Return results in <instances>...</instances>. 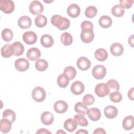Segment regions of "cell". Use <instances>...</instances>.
<instances>
[{"instance_id":"20","label":"cell","mask_w":134,"mask_h":134,"mask_svg":"<svg viewBox=\"0 0 134 134\" xmlns=\"http://www.w3.org/2000/svg\"><path fill=\"white\" fill-rule=\"evenodd\" d=\"M122 126L126 130L132 129L134 126V118L133 116L129 115L124 118L122 120Z\"/></svg>"},{"instance_id":"11","label":"cell","mask_w":134,"mask_h":134,"mask_svg":"<svg viewBox=\"0 0 134 134\" xmlns=\"http://www.w3.org/2000/svg\"><path fill=\"white\" fill-rule=\"evenodd\" d=\"M76 64L78 68L82 71L88 70L91 65V63L89 59L84 57H80L76 62Z\"/></svg>"},{"instance_id":"27","label":"cell","mask_w":134,"mask_h":134,"mask_svg":"<svg viewBox=\"0 0 134 134\" xmlns=\"http://www.w3.org/2000/svg\"><path fill=\"white\" fill-rule=\"evenodd\" d=\"M98 23L102 28H108L112 25L113 21L110 17L107 15H103L99 18Z\"/></svg>"},{"instance_id":"32","label":"cell","mask_w":134,"mask_h":134,"mask_svg":"<svg viewBox=\"0 0 134 134\" xmlns=\"http://www.w3.org/2000/svg\"><path fill=\"white\" fill-rule=\"evenodd\" d=\"M35 24L39 28L43 27L47 24V18L44 15H39L35 19Z\"/></svg>"},{"instance_id":"30","label":"cell","mask_w":134,"mask_h":134,"mask_svg":"<svg viewBox=\"0 0 134 134\" xmlns=\"http://www.w3.org/2000/svg\"><path fill=\"white\" fill-rule=\"evenodd\" d=\"M75 111L81 115H85L87 114L88 108L87 106L82 102H77L74 105Z\"/></svg>"},{"instance_id":"44","label":"cell","mask_w":134,"mask_h":134,"mask_svg":"<svg viewBox=\"0 0 134 134\" xmlns=\"http://www.w3.org/2000/svg\"><path fill=\"white\" fill-rule=\"evenodd\" d=\"M94 134H100V133H102V134H105L106 133V131H105V130L102 128H98L97 129H96L94 132H93Z\"/></svg>"},{"instance_id":"2","label":"cell","mask_w":134,"mask_h":134,"mask_svg":"<svg viewBox=\"0 0 134 134\" xmlns=\"http://www.w3.org/2000/svg\"><path fill=\"white\" fill-rule=\"evenodd\" d=\"M32 97L34 100L37 102H43L46 97L45 90L41 87H36L32 91Z\"/></svg>"},{"instance_id":"17","label":"cell","mask_w":134,"mask_h":134,"mask_svg":"<svg viewBox=\"0 0 134 134\" xmlns=\"http://www.w3.org/2000/svg\"><path fill=\"white\" fill-rule=\"evenodd\" d=\"M104 114L109 119H113L118 115V110L115 106L109 105L104 109Z\"/></svg>"},{"instance_id":"34","label":"cell","mask_w":134,"mask_h":134,"mask_svg":"<svg viewBox=\"0 0 134 134\" xmlns=\"http://www.w3.org/2000/svg\"><path fill=\"white\" fill-rule=\"evenodd\" d=\"M2 38L6 42L10 41L13 38V32L9 28H5L2 31Z\"/></svg>"},{"instance_id":"13","label":"cell","mask_w":134,"mask_h":134,"mask_svg":"<svg viewBox=\"0 0 134 134\" xmlns=\"http://www.w3.org/2000/svg\"><path fill=\"white\" fill-rule=\"evenodd\" d=\"M53 108L57 113L63 114L68 110V105L65 101L60 100L54 103Z\"/></svg>"},{"instance_id":"12","label":"cell","mask_w":134,"mask_h":134,"mask_svg":"<svg viewBox=\"0 0 134 134\" xmlns=\"http://www.w3.org/2000/svg\"><path fill=\"white\" fill-rule=\"evenodd\" d=\"M26 56L27 58L30 61H37L41 56V52L37 48H31L28 50Z\"/></svg>"},{"instance_id":"41","label":"cell","mask_w":134,"mask_h":134,"mask_svg":"<svg viewBox=\"0 0 134 134\" xmlns=\"http://www.w3.org/2000/svg\"><path fill=\"white\" fill-rule=\"evenodd\" d=\"M95 102L94 97L90 94H86L83 98V103L86 106H90Z\"/></svg>"},{"instance_id":"39","label":"cell","mask_w":134,"mask_h":134,"mask_svg":"<svg viewBox=\"0 0 134 134\" xmlns=\"http://www.w3.org/2000/svg\"><path fill=\"white\" fill-rule=\"evenodd\" d=\"M64 73H65L71 80H73L75 77L76 75V71L74 67L69 66L64 69Z\"/></svg>"},{"instance_id":"37","label":"cell","mask_w":134,"mask_h":134,"mask_svg":"<svg viewBox=\"0 0 134 134\" xmlns=\"http://www.w3.org/2000/svg\"><path fill=\"white\" fill-rule=\"evenodd\" d=\"M3 117L9 120L12 122H14L16 119V114L13 110L7 109L4 111Z\"/></svg>"},{"instance_id":"7","label":"cell","mask_w":134,"mask_h":134,"mask_svg":"<svg viewBox=\"0 0 134 134\" xmlns=\"http://www.w3.org/2000/svg\"><path fill=\"white\" fill-rule=\"evenodd\" d=\"M80 37L81 40L84 43H90L94 38V33L93 29H85L82 30Z\"/></svg>"},{"instance_id":"35","label":"cell","mask_w":134,"mask_h":134,"mask_svg":"<svg viewBox=\"0 0 134 134\" xmlns=\"http://www.w3.org/2000/svg\"><path fill=\"white\" fill-rule=\"evenodd\" d=\"M106 84L109 88L110 93L114 91H119L120 86L119 83L116 80L114 79L109 80L107 82Z\"/></svg>"},{"instance_id":"16","label":"cell","mask_w":134,"mask_h":134,"mask_svg":"<svg viewBox=\"0 0 134 134\" xmlns=\"http://www.w3.org/2000/svg\"><path fill=\"white\" fill-rule=\"evenodd\" d=\"M111 53L116 57L120 56L124 52V47L121 44L118 42L113 43L110 48Z\"/></svg>"},{"instance_id":"18","label":"cell","mask_w":134,"mask_h":134,"mask_svg":"<svg viewBox=\"0 0 134 134\" xmlns=\"http://www.w3.org/2000/svg\"><path fill=\"white\" fill-rule=\"evenodd\" d=\"M87 114L89 118L92 121H97L101 117V113L97 108H91L88 109Z\"/></svg>"},{"instance_id":"26","label":"cell","mask_w":134,"mask_h":134,"mask_svg":"<svg viewBox=\"0 0 134 134\" xmlns=\"http://www.w3.org/2000/svg\"><path fill=\"white\" fill-rule=\"evenodd\" d=\"M94 55L96 59L98 61H104L108 57V53L105 49L103 48H99L95 51Z\"/></svg>"},{"instance_id":"14","label":"cell","mask_w":134,"mask_h":134,"mask_svg":"<svg viewBox=\"0 0 134 134\" xmlns=\"http://www.w3.org/2000/svg\"><path fill=\"white\" fill-rule=\"evenodd\" d=\"M81 12L80 6L76 4L70 5L67 8V13L69 16L72 18H76L78 17Z\"/></svg>"},{"instance_id":"49","label":"cell","mask_w":134,"mask_h":134,"mask_svg":"<svg viewBox=\"0 0 134 134\" xmlns=\"http://www.w3.org/2000/svg\"><path fill=\"white\" fill-rule=\"evenodd\" d=\"M65 133V132H64L63 131H62V130L61 129H60L59 131H58L57 132V133Z\"/></svg>"},{"instance_id":"3","label":"cell","mask_w":134,"mask_h":134,"mask_svg":"<svg viewBox=\"0 0 134 134\" xmlns=\"http://www.w3.org/2000/svg\"><path fill=\"white\" fill-rule=\"evenodd\" d=\"M95 93L99 97H104L109 95L110 91L106 83H101L96 85Z\"/></svg>"},{"instance_id":"40","label":"cell","mask_w":134,"mask_h":134,"mask_svg":"<svg viewBox=\"0 0 134 134\" xmlns=\"http://www.w3.org/2000/svg\"><path fill=\"white\" fill-rule=\"evenodd\" d=\"M109 98L110 100L114 103H119L122 99V95L118 91H114L110 94Z\"/></svg>"},{"instance_id":"48","label":"cell","mask_w":134,"mask_h":134,"mask_svg":"<svg viewBox=\"0 0 134 134\" xmlns=\"http://www.w3.org/2000/svg\"><path fill=\"white\" fill-rule=\"evenodd\" d=\"M76 133H88V131L85 129H80L76 132Z\"/></svg>"},{"instance_id":"10","label":"cell","mask_w":134,"mask_h":134,"mask_svg":"<svg viewBox=\"0 0 134 134\" xmlns=\"http://www.w3.org/2000/svg\"><path fill=\"white\" fill-rule=\"evenodd\" d=\"M84 89L85 87L83 83L80 81L74 82L71 86V92L76 95H79L82 94L84 91Z\"/></svg>"},{"instance_id":"33","label":"cell","mask_w":134,"mask_h":134,"mask_svg":"<svg viewBox=\"0 0 134 134\" xmlns=\"http://www.w3.org/2000/svg\"><path fill=\"white\" fill-rule=\"evenodd\" d=\"M112 14L116 17H120L124 15L125 10L119 5H116L114 6L111 10Z\"/></svg>"},{"instance_id":"36","label":"cell","mask_w":134,"mask_h":134,"mask_svg":"<svg viewBox=\"0 0 134 134\" xmlns=\"http://www.w3.org/2000/svg\"><path fill=\"white\" fill-rule=\"evenodd\" d=\"M97 13V9L94 6H88L85 11V15L86 17L92 18L94 17Z\"/></svg>"},{"instance_id":"29","label":"cell","mask_w":134,"mask_h":134,"mask_svg":"<svg viewBox=\"0 0 134 134\" xmlns=\"http://www.w3.org/2000/svg\"><path fill=\"white\" fill-rule=\"evenodd\" d=\"M60 39L62 44L66 46L70 45L73 42V38L72 35L68 32L62 33L61 35Z\"/></svg>"},{"instance_id":"15","label":"cell","mask_w":134,"mask_h":134,"mask_svg":"<svg viewBox=\"0 0 134 134\" xmlns=\"http://www.w3.org/2000/svg\"><path fill=\"white\" fill-rule=\"evenodd\" d=\"M32 24L31 19L27 16H23L20 17L18 21V26L23 29H26L29 28Z\"/></svg>"},{"instance_id":"24","label":"cell","mask_w":134,"mask_h":134,"mask_svg":"<svg viewBox=\"0 0 134 134\" xmlns=\"http://www.w3.org/2000/svg\"><path fill=\"white\" fill-rule=\"evenodd\" d=\"M77 124L74 119L69 118L64 122V128L69 132L74 131L77 128Z\"/></svg>"},{"instance_id":"23","label":"cell","mask_w":134,"mask_h":134,"mask_svg":"<svg viewBox=\"0 0 134 134\" xmlns=\"http://www.w3.org/2000/svg\"><path fill=\"white\" fill-rule=\"evenodd\" d=\"M2 56L5 58L10 57L14 55V50L12 45L9 44H6L3 46L1 48Z\"/></svg>"},{"instance_id":"46","label":"cell","mask_w":134,"mask_h":134,"mask_svg":"<svg viewBox=\"0 0 134 134\" xmlns=\"http://www.w3.org/2000/svg\"><path fill=\"white\" fill-rule=\"evenodd\" d=\"M128 96L130 99L133 100V87H132L129 90L128 92Z\"/></svg>"},{"instance_id":"25","label":"cell","mask_w":134,"mask_h":134,"mask_svg":"<svg viewBox=\"0 0 134 134\" xmlns=\"http://www.w3.org/2000/svg\"><path fill=\"white\" fill-rule=\"evenodd\" d=\"M70 80L69 77L65 73H62L57 78V83L59 87L65 88L69 85Z\"/></svg>"},{"instance_id":"38","label":"cell","mask_w":134,"mask_h":134,"mask_svg":"<svg viewBox=\"0 0 134 134\" xmlns=\"http://www.w3.org/2000/svg\"><path fill=\"white\" fill-rule=\"evenodd\" d=\"M74 119L76 121L77 124L81 126L86 127L88 124V121L86 118L82 115H76L74 116Z\"/></svg>"},{"instance_id":"45","label":"cell","mask_w":134,"mask_h":134,"mask_svg":"<svg viewBox=\"0 0 134 134\" xmlns=\"http://www.w3.org/2000/svg\"><path fill=\"white\" fill-rule=\"evenodd\" d=\"M36 133H51V132L47 129L40 128L36 132Z\"/></svg>"},{"instance_id":"31","label":"cell","mask_w":134,"mask_h":134,"mask_svg":"<svg viewBox=\"0 0 134 134\" xmlns=\"http://www.w3.org/2000/svg\"><path fill=\"white\" fill-rule=\"evenodd\" d=\"M48 63L44 59H38L35 63V68L37 70L40 72H42L48 68Z\"/></svg>"},{"instance_id":"28","label":"cell","mask_w":134,"mask_h":134,"mask_svg":"<svg viewBox=\"0 0 134 134\" xmlns=\"http://www.w3.org/2000/svg\"><path fill=\"white\" fill-rule=\"evenodd\" d=\"M13 50H14V55L15 56H20L22 55L24 52V46L23 44L19 42L16 41L12 44Z\"/></svg>"},{"instance_id":"21","label":"cell","mask_w":134,"mask_h":134,"mask_svg":"<svg viewBox=\"0 0 134 134\" xmlns=\"http://www.w3.org/2000/svg\"><path fill=\"white\" fill-rule=\"evenodd\" d=\"M40 42L43 47L48 48L52 46L54 43V40L51 36L48 34H45L41 36Z\"/></svg>"},{"instance_id":"19","label":"cell","mask_w":134,"mask_h":134,"mask_svg":"<svg viewBox=\"0 0 134 134\" xmlns=\"http://www.w3.org/2000/svg\"><path fill=\"white\" fill-rule=\"evenodd\" d=\"M41 121L45 125H50L54 121V117L49 111H44L41 115Z\"/></svg>"},{"instance_id":"22","label":"cell","mask_w":134,"mask_h":134,"mask_svg":"<svg viewBox=\"0 0 134 134\" xmlns=\"http://www.w3.org/2000/svg\"><path fill=\"white\" fill-rule=\"evenodd\" d=\"M12 122L5 118H3L0 120V129L2 132L6 133L9 132L12 128Z\"/></svg>"},{"instance_id":"9","label":"cell","mask_w":134,"mask_h":134,"mask_svg":"<svg viewBox=\"0 0 134 134\" xmlns=\"http://www.w3.org/2000/svg\"><path fill=\"white\" fill-rule=\"evenodd\" d=\"M24 41L27 44H32L36 43L37 40L36 34L32 31H28L24 33L23 35Z\"/></svg>"},{"instance_id":"6","label":"cell","mask_w":134,"mask_h":134,"mask_svg":"<svg viewBox=\"0 0 134 134\" xmlns=\"http://www.w3.org/2000/svg\"><path fill=\"white\" fill-rule=\"evenodd\" d=\"M92 75L97 80L103 79L106 74V69L103 65H96L92 69Z\"/></svg>"},{"instance_id":"1","label":"cell","mask_w":134,"mask_h":134,"mask_svg":"<svg viewBox=\"0 0 134 134\" xmlns=\"http://www.w3.org/2000/svg\"><path fill=\"white\" fill-rule=\"evenodd\" d=\"M51 23L60 30L67 29L69 28L70 25L69 19L59 15H53L51 18Z\"/></svg>"},{"instance_id":"4","label":"cell","mask_w":134,"mask_h":134,"mask_svg":"<svg viewBox=\"0 0 134 134\" xmlns=\"http://www.w3.org/2000/svg\"><path fill=\"white\" fill-rule=\"evenodd\" d=\"M15 9V5L13 1L10 0H1L0 9L5 14L13 13Z\"/></svg>"},{"instance_id":"43","label":"cell","mask_w":134,"mask_h":134,"mask_svg":"<svg viewBox=\"0 0 134 134\" xmlns=\"http://www.w3.org/2000/svg\"><path fill=\"white\" fill-rule=\"evenodd\" d=\"M81 28L82 30L85 29H93V25L92 22L88 20H85L82 23Z\"/></svg>"},{"instance_id":"42","label":"cell","mask_w":134,"mask_h":134,"mask_svg":"<svg viewBox=\"0 0 134 134\" xmlns=\"http://www.w3.org/2000/svg\"><path fill=\"white\" fill-rule=\"evenodd\" d=\"M133 3V1L132 0H120L119 1V5L121 6L124 9H128L132 6Z\"/></svg>"},{"instance_id":"8","label":"cell","mask_w":134,"mask_h":134,"mask_svg":"<svg viewBox=\"0 0 134 134\" xmlns=\"http://www.w3.org/2000/svg\"><path fill=\"white\" fill-rule=\"evenodd\" d=\"M14 65L17 70L19 72H24L29 69V62L25 58H19L15 61Z\"/></svg>"},{"instance_id":"47","label":"cell","mask_w":134,"mask_h":134,"mask_svg":"<svg viewBox=\"0 0 134 134\" xmlns=\"http://www.w3.org/2000/svg\"><path fill=\"white\" fill-rule=\"evenodd\" d=\"M128 43L131 47H133V35H131L128 39Z\"/></svg>"},{"instance_id":"5","label":"cell","mask_w":134,"mask_h":134,"mask_svg":"<svg viewBox=\"0 0 134 134\" xmlns=\"http://www.w3.org/2000/svg\"><path fill=\"white\" fill-rule=\"evenodd\" d=\"M29 10L32 14L39 15L43 12V6L40 1H34L29 4Z\"/></svg>"}]
</instances>
